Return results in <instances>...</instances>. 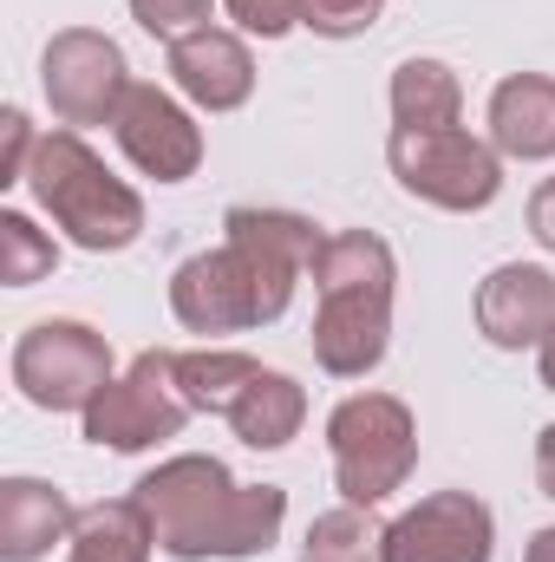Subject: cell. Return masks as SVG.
<instances>
[{
    "label": "cell",
    "instance_id": "cell-1",
    "mask_svg": "<svg viewBox=\"0 0 555 562\" xmlns=\"http://www.w3.org/2000/svg\"><path fill=\"white\" fill-rule=\"evenodd\" d=\"M223 249L190 256L170 276V314L190 334H249L287 314L294 281L314 269L320 256V229L294 210H256L236 203L223 216Z\"/></svg>",
    "mask_w": 555,
    "mask_h": 562
},
{
    "label": "cell",
    "instance_id": "cell-21",
    "mask_svg": "<svg viewBox=\"0 0 555 562\" xmlns=\"http://www.w3.org/2000/svg\"><path fill=\"white\" fill-rule=\"evenodd\" d=\"M53 269H59V243L26 210H0V281L7 288H33Z\"/></svg>",
    "mask_w": 555,
    "mask_h": 562
},
{
    "label": "cell",
    "instance_id": "cell-17",
    "mask_svg": "<svg viewBox=\"0 0 555 562\" xmlns=\"http://www.w3.org/2000/svg\"><path fill=\"white\" fill-rule=\"evenodd\" d=\"M150 550H157V530L138 497L86 504L72 524V562H150Z\"/></svg>",
    "mask_w": 555,
    "mask_h": 562
},
{
    "label": "cell",
    "instance_id": "cell-4",
    "mask_svg": "<svg viewBox=\"0 0 555 562\" xmlns=\"http://www.w3.org/2000/svg\"><path fill=\"white\" fill-rule=\"evenodd\" d=\"M26 190L53 216V229H66V243L86 256H118L144 236V196L125 177H112L105 157L79 132L39 138L33 164H26Z\"/></svg>",
    "mask_w": 555,
    "mask_h": 562
},
{
    "label": "cell",
    "instance_id": "cell-25",
    "mask_svg": "<svg viewBox=\"0 0 555 562\" xmlns=\"http://www.w3.org/2000/svg\"><path fill=\"white\" fill-rule=\"evenodd\" d=\"M0 138H7V150H0V190H13V183H26V164H33L39 138L26 125V112H7L0 119Z\"/></svg>",
    "mask_w": 555,
    "mask_h": 562
},
{
    "label": "cell",
    "instance_id": "cell-23",
    "mask_svg": "<svg viewBox=\"0 0 555 562\" xmlns=\"http://www.w3.org/2000/svg\"><path fill=\"white\" fill-rule=\"evenodd\" d=\"M386 13V0H301V26L320 40H360L373 33Z\"/></svg>",
    "mask_w": 555,
    "mask_h": 562
},
{
    "label": "cell",
    "instance_id": "cell-5",
    "mask_svg": "<svg viewBox=\"0 0 555 562\" xmlns=\"http://www.w3.org/2000/svg\"><path fill=\"white\" fill-rule=\"evenodd\" d=\"M333 484L347 504H386L418 464V419L393 393H353L327 419Z\"/></svg>",
    "mask_w": 555,
    "mask_h": 562
},
{
    "label": "cell",
    "instance_id": "cell-20",
    "mask_svg": "<svg viewBox=\"0 0 555 562\" xmlns=\"http://www.w3.org/2000/svg\"><path fill=\"white\" fill-rule=\"evenodd\" d=\"M301 562H386V524L373 517V504L320 510L301 537Z\"/></svg>",
    "mask_w": 555,
    "mask_h": 562
},
{
    "label": "cell",
    "instance_id": "cell-26",
    "mask_svg": "<svg viewBox=\"0 0 555 562\" xmlns=\"http://www.w3.org/2000/svg\"><path fill=\"white\" fill-rule=\"evenodd\" d=\"M530 236L555 256V177H543V183H536V196H530Z\"/></svg>",
    "mask_w": 555,
    "mask_h": 562
},
{
    "label": "cell",
    "instance_id": "cell-3",
    "mask_svg": "<svg viewBox=\"0 0 555 562\" xmlns=\"http://www.w3.org/2000/svg\"><path fill=\"white\" fill-rule=\"evenodd\" d=\"M307 276L320 288V314H314L320 373L366 380L393 347V288H399L393 243L373 236V229H340V236L320 243Z\"/></svg>",
    "mask_w": 555,
    "mask_h": 562
},
{
    "label": "cell",
    "instance_id": "cell-14",
    "mask_svg": "<svg viewBox=\"0 0 555 562\" xmlns=\"http://www.w3.org/2000/svg\"><path fill=\"white\" fill-rule=\"evenodd\" d=\"M72 497L46 477H7L0 484V562H39L53 543H72Z\"/></svg>",
    "mask_w": 555,
    "mask_h": 562
},
{
    "label": "cell",
    "instance_id": "cell-15",
    "mask_svg": "<svg viewBox=\"0 0 555 562\" xmlns=\"http://www.w3.org/2000/svg\"><path fill=\"white\" fill-rule=\"evenodd\" d=\"M490 144H497V157H517V164H550L555 157V79L550 72H510L490 92Z\"/></svg>",
    "mask_w": 555,
    "mask_h": 562
},
{
    "label": "cell",
    "instance_id": "cell-8",
    "mask_svg": "<svg viewBox=\"0 0 555 562\" xmlns=\"http://www.w3.org/2000/svg\"><path fill=\"white\" fill-rule=\"evenodd\" d=\"M39 92L53 105V119L66 132H86V125H112L125 92H132V66H125V46L99 26H66L46 40L39 53Z\"/></svg>",
    "mask_w": 555,
    "mask_h": 562
},
{
    "label": "cell",
    "instance_id": "cell-9",
    "mask_svg": "<svg viewBox=\"0 0 555 562\" xmlns=\"http://www.w3.org/2000/svg\"><path fill=\"white\" fill-rule=\"evenodd\" d=\"M79 419L99 451H150V445L177 438L190 425V406L177 393V353H157V347L138 353Z\"/></svg>",
    "mask_w": 555,
    "mask_h": 562
},
{
    "label": "cell",
    "instance_id": "cell-29",
    "mask_svg": "<svg viewBox=\"0 0 555 562\" xmlns=\"http://www.w3.org/2000/svg\"><path fill=\"white\" fill-rule=\"evenodd\" d=\"M536 373H543V386L555 393V334L543 340V347H536Z\"/></svg>",
    "mask_w": 555,
    "mask_h": 562
},
{
    "label": "cell",
    "instance_id": "cell-24",
    "mask_svg": "<svg viewBox=\"0 0 555 562\" xmlns=\"http://www.w3.org/2000/svg\"><path fill=\"white\" fill-rule=\"evenodd\" d=\"M223 7L242 33H262V40H281L301 26V0H223Z\"/></svg>",
    "mask_w": 555,
    "mask_h": 562
},
{
    "label": "cell",
    "instance_id": "cell-6",
    "mask_svg": "<svg viewBox=\"0 0 555 562\" xmlns=\"http://www.w3.org/2000/svg\"><path fill=\"white\" fill-rule=\"evenodd\" d=\"M386 164L399 177V190L451 210V216H477L503 196V157L490 138H471L464 125H438V132H406L393 125L386 138Z\"/></svg>",
    "mask_w": 555,
    "mask_h": 562
},
{
    "label": "cell",
    "instance_id": "cell-22",
    "mask_svg": "<svg viewBox=\"0 0 555 562\" xmlns=\"http://www.w3.org/2000/svg\"><path fill=\"white\" fill-rule=\"evenodd\" d=\"M132 20L150 40L177 46V40H190V33H203L216 20V0H132Z\"/></svg>",
    "mask_w": 555,
    "mask_h": 562
},
{
    "label": "cell",
    "instance_id": "cell-7",
    "mask_svg": "<svg viewBox=\"0 0 555 562\" xmlns=\"http://www.w3.org/2000/svg\"><path fill=\"white\" fill-rule=\"evenodd\" d=\"M112 380V340L86 321H33L13 340V386L39 413H86Z\"/></svg>",
    "mask_w": 555,
    "mask_h": 562
},
{
    "label": "cell",
    "instance_id": "cell-18",
    "mask_svg": "<svg viewBox=\"0 0 555 562\" xmlns=\"http://www.w3.org/2000/svg\"><path fill=\"white\" fill-rule=\"evenodd\" d=\"M464 119V86L444 59H399L393 66V125L406 132H438V125H457Z\"/></svg>",
    "mask_w": 555,
    "mask_h": 562
},
{
    "label": "cell",
    "instance_id": "cell-11",
    "mask_svg": "<svg viewBox=\"0 0 555 562\" xmlns=\"http://www.w3.org/2000/svg\"><path fill=\"white\" fill-rule=\"evenodd\" d=\"M112 138H118V150L138 164L144 177H157V183H183V177H196V164H203V125H196L170 92L138 86V79H132V92H125V105H118V119H112Z\"/></svg>",
    "mask_w": 555,
    "mask_h": 562
},
{
    "label": "cell",
    "instance_id": "cell-12",
    "mask_svg": "<svg viewBox=\"0 0 555 562\" xmlns=\"http://www.w3.org/2000/svg\"><path fill=\"white\" fill-rule=\"evenodd\" d=\"M477 334L503 353L543 347L555 334V276L536 262H503L477 281Z\"/></svg>",
    "mask_w": 555,
    "mask_h": 562
},
{
    "label": "cell",
    "instance_id": "cell-2",
    "mask_svg": "<svg viewBox=\"0 0 555 562\" xmlns=\"http://www.w3.org/2000/svg\"><path fill=\"white\" fill-rule=\"evenodd\" d=\"M138 497L150 510L157 550L177 562H242L275 550L287 524V491L281 484H236L223 458L183 451L163 458L150 477H138Z\"/></svg>",
    "mask_w": 555,
    "mask_h": 562
},
{
    "label": "cell",
    "instance_id": "cell-10",
    "mask_svg": "<svg viewBox=\"0 0 555 562\" xmlns=\"http://www.w3.org/2000/svg\"><path fill=\"white\" fill-rule=\"evenodd\" d=\"M497 517L471 491H431L386 524V562H490Z\"/></svg>",
    "mask_w": 555,
    "mask_h": 562
},
{
    "label": "cell",
    "instance_id": "cell-13",
    "mask_svg": "<svg viewBox=\"0 0 555 562\" xmlns=\"http://www.w3.org/2000/svg\"><path fill=\"white\" fill-rule=\"evenodd\" d=\"M170 79H177V92L196 112H236L256 92V53L236 33L203 26V33H190V40L170 46Z\"/></svg>",
    "mask_w": 555,
    "mask_h": 562
},
{
    "label": "cell",
    "instance_id": "cell-28",
    "mask_svg": "<svg viewBox=\"0 0 555 562\" xmlns=\"http://www.w3.org/2000/svg\"><path fill=\"white\" fill-rule=\"evenodd\" d=\"M523 562H555V524H543V530L530 537V550H523Z\"/></svg>",
    "mask_w": 555,
    "mask_h": 562
},
{
    "label": "cell",
    "instance_id": "cell-16",
    "mask_svg": "<svg viewBox=\"0 0 555 562\" xmlns=\"http://www.w3.org/2000/svg\"><path fill=\"white\" fill-rule=\"evenodd\" d=\"M229 425H236V438H242L249 451H281V445H294L301 425H307V393H301V380H294V373H275V367H262L256 386L236 400Z\"/></svg>",
    "mask_w": 555,
    "mask_h": 562
},
{
    "label": "cell",
    "instance_id": "cell-19",
    "mask_svg": "<svg viewBox=\"0 0 555 562\" xmlns=\"http://www.w3.org/2000/svg\"><path fill=\"white\" fill-rule=\"evenodd\" d=\"M262 360L236 353V347H196V353H177V393L190 413H209V419H229L236 400L256 386Z\"/></svg>",
    "mask_w": 555,
    "mask_h": 562
},
{
    "label": "cell",
    "instance_id": "cell-27",
    "mask_svg": "<svg viewBox=\"0 0 555 562\" xmlns=\"http://www.w3.org/2000/svg\"><path fill=\"white\" fill-rule=\"evenodd\" d=\"M536 484H543V497L555 504V425L536 431Z\"/></svg>",
    "mask_w": 555,
    "mask_h": 562
}]
</instances>
